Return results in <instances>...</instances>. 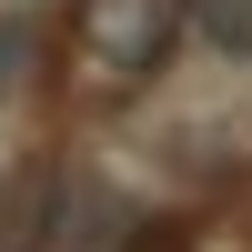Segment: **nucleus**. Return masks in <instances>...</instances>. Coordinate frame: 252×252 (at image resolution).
Segmentation results:
<instances>
[{
	"mask_svg": "<svg viewBox=\"0 0 252 252\" xmlns=\"http://www.w3.org/2000/svg\"><path fill=\"white\" fill-rule=\"evenodd\" d=\"M172 40H182V0H81V51L111 81H152Z\"/></svg>",
	"mask_w": 252,
	"mask_h": 252,
	"instance_id": "1",
	"label": "nucleus"
},
{
	"mask_svg": "<svg viewBox=\"0 0 252 252\" xmlns=\"http://www.w3.org/2000/svg\"><path fill=\"white\" fill-rule=\"evenodd\" d=\"M182 20H192V40H202V51L252 61V0H182Z\"/></svg>",
	"mask_w": 252,
	"mask_h": 252,
	"instance_id": "2",
	"label": "nucleus"
},
{
	"mask_svg": "<svg viewBox=\"0 0 252 252\" xmlns=\"http://www.w3.org/2000/svg\"><path fill=\"white\" fill-rule=\"evenodd\" d=\"M10 71H20V20H0V91H10Z\"/></svg>",
	"mask_w": 252,
	"mask_h": 252,
	"instance_id": "3",
	"label": "nucleus"
}]
</instances>
